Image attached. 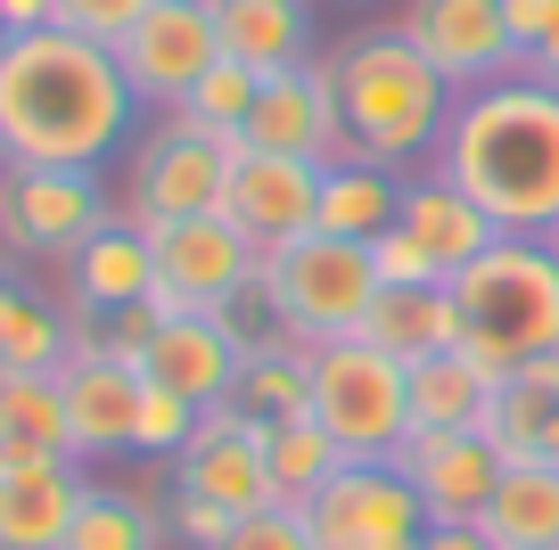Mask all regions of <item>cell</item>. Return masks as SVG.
I'll return each mask as SVG.
<instances>
[{
  "label": "cell",
  "instance_id": "35",
  "mask_svg": "<svg viewBox=\"0 0 559 550\" xmlns=\"http://www.w3.org/2000/svg\"><path fill=\"white\" fill-rule=\"evenodd\" d=\"M230 526H239V517H230L223 501H206V493H174V485H165V534H174L181 550H223V542H230Z\"/></svg>",
  "mask_w": 559,
  "mask_h": 550
},
{
  "label": "cell",
  "instance_id": "45",
  "mask_svg": "<svg viewBox=\"0 0 559 550\" xmlns=\"http://www.w3.org/2000/svg\"><path fill=\"white\" fill-rule=\"evenodd\" d=\"M0 50H9V25H0Z\"/></svg>",
  "mask_w": 559,
  "mask_h": 550
},
{
  "label": "cell",
  "instance_id": "37",
  "mask_svg": "<svg viewBox=\"0 0 559 550\" xmlns=\"http://www.w3.org/2000/svg\"><path fill=\"white\" fill-rule=\"evenodd\" d=\"M148 9H157V0H58V25H67V34H83V41H107V50H116V41L132 34Z\"/></svg>",
  "mask_w": 559,
  "mask_h": 550
},
{
  "label": "cell",
  "instance_id": "15",
  "mask_svg": "<svg viewBox=\"0 0 559 550\" xmlns=\"http://www.w3.org/2000/svg\"><path fill=\"white\" fill-rule=\"evenodd\" d=\"M174 493H206V501H223L230 517H255V510H272V468H263V419H247L239 403H223V411H206L198 419V435L181 444V461H174Z\"/></svg>",
  "mask_w": 559,
  "mask_h": 550
},
{
  "label": "cell",
  "instance_id": "2",
  "mask_svg": "<svg viewBox=\"0 0 559 550\" xmlns=\"http://www.w3.org/2000/svg\"><path fill=\"white\" fill-rule=\"evenodd\" d=\"M437 172L469 206H486L493 230L543 239L559 223V91L535 74L461 91L453 123L437 140Z\"/></svg>",
  "mask_w": 559,
  "mask_h": 550
},
{
  "label": "cell",
  "instance_id": "22",
  "mask_svg": "<svg viewBox=\"0 0 559 550\" xmlns=\"http://www.w3.org/2000/svg\"><path fill=\"white\" fill-rule=\"evenodd\" d=\"M41 461H74L67 370H0V477Z\"/></svg>",
  "mask_w": 559,
  "mask_h": 550
},
{
  "label": "cell",
  "instance_id": "47",
  "mask_svg": "<svg viewBox=\"0 0 559 550\" xmlns=\"http://www.w3.org/2000/svg\"><path fill=\"white\" fill-rule=\"evenodd\" d=\"M412 550H419V542H412Z\"/></svg>",
  "mask_w": 559,
  "mask_h": 550
},
{
  "label": "cell",
  "instance_id": "23",
  "mask_svg": "<svg viewBox=\"0 0 559 550\" xmlns=\"http://www.w3.org/2000/svg\"><path fill=\"white\" fill-rule=\"evenodd\" d=\"M214 17H223V58L255 67L263 83L313 67V0H214Z\"/></svg>",
  "mask_w": 559,
  "mask_h": 550
},
{
  "label": "cell",
  "instance_id": "8",
  "mask_svg": "<svg viewBox=\"0 0 559 550\" xmlns=\"http://www.w3.org/2000/svg\"><path fill=\"white\" fill-rule=\"evenodd\" d=\"M99 223H116L99 172L0 165V255H9V263H67Z\"/></svg>",
  "mask_w": 559,
  "mask_h": 550
},
{
  "label": "cell",
  "instance_id": "33",
  "mask_svg": "<svg viewBox=\"0 0 559 550\" xmlns=\"http://www.w3.org/2000/svg\"><path fill=\"white\" fill-rule=\"evenodd\" d=\"M255 91H263V74L255 67H239V58H214L206 74H198V91L174 107L181 123H198V132H214V140H239L247 132V116H255Z\"/></svg>",
  "mask_w": 559,
  "mask_h": 550
},
{
  "label": "cell",
  "instance_id": "5",
  "mask_svg": "<svg viewBox=\"0 0 559 550\" xmlns=\"http://www.w3.org/2000/svg\"><path fill=\"white\" fill-rule=\"evenodd\" d=\"M255 304L272 312V328L305 354L337 337H362L370 304H379V263L370 239H330V230H305V239L272 247L255 263Z\"/></svg>",
  "mask_w": 559,
  "mask_h": 550
},
{
  "label": "cell",
  "instance_id": "24",
  "mask_svg": "<svg viewBox=\"0 0 559 550\" xmlns=\"http://www.w3.org/2000/svg\"><path fill=\"white\" fill-rule=\"evenodd\" d=\"M362 345L395 354L403 370L428 361V354H453V345H461L453 279H444V288H379V304H370V321H362Z\"/></svg>",
  "mask_w": 559,
  "mask_h": 550
},
{
  "label": "cell",
  "instance_id": "18",
  "mask_svg": "<svg viewBox=\"0 0 559 550\" xmlns=\"http://www.w3.org/2000/svg\"><path fill=\"white\" fill-rule=\"evenodd\" d=\"M140 370L116 354H74L67 361V428L74 461H132V419H140Z\"/></svg>",
  "mask_w": 559,
  "mask_h": 550
},
{
  "label": "cell",
  "instance_id": "4",
  "mask_svg": "<svg viewBox=\"0 0 559 550\" xmlns=\"http://www.w3.org/2000/svg\"><path fill=\"white\" fill-rule=\"evenodd\" d=\"M453 304H461V345L486 361L493 379L543 361L559 345V255H551V239H510L502 230L453 279Z\"/></svg>",
  "mask_w": 559,
  "mask_h": 550
},
{
  "label": "cell",
  "instance_id": "16",
  "mask_svg": "<svg viewBox=\"0 0 559 550\" xmlns=\"http://www.w3.org/2000/svg\"><path fill=\"white\" fill-rule=\"evenodd\" d=\"M223 214L255 239V255L305 239L321 214V165L313 156H272V148H239L223 181Z\"/></svg>",
  "mask_w": 559,
  "mask_h": 550
},
{
  "label": "cell",
  "instance_id": "1",
  "mask_svg": "<svg viewBox=\"0 0 559 550\" xmlns=\"http://www.w3.org/2000/svg\"><path fill=\"white\" fill-rule=\"evenodd\" d=\"M140 132V91L123 58L67 25L9 34L0 50V165H74L99 172Z\"/></svg>",
  "mask_w": 559,
  "mask_h": 550
},
{
  "label": "cell",
  "instance_id": "3",
  "mask_svg": "<svg viewBox=\"0 0 559 550\" xmlns=\"http://www.w3.org/2000/svg\"><path fill=\"white\" fill-rule=\"evenodd\" d=\"M330 74H337V116H346V156H379V165H395V172L437 165V140H444V123H453L461 91L444 83L395 25L337 41Z\"/></svg>",
  "mask_w": 559,
  "mask_h": 550
},
{
  "label": "cell",
  "instance_id": "27",
  "mask_svg": "<svg viewBox=\"0 0 559 550\" xmlns=\"http://www.w3.org/2000/svg\"><path fill=\"white\" fill-rule=\"evenodd\" d=\"M67 361H74L67 304H50L34 279L0 272V370H67Z\"/></svg>",
  "mask_w": 559,
  "mask_h": 550
},
{
  "label": "cell",
  "instance_id": "19",
  "mask_svg": "<svg viewBox=\"0 0 559 550\" xmlns=\"http://www.w3.org/2000/svg\"><path fill=\"white\" fill-rule=\"evenodd\" d=\"M157 296V247L132 214L99 223L83 247L67 255V312H132Z\"/></svg>",
  "mask_w": 559,
  "mask_h": 550
},
{
  "label": "cell",
  "instance_id": "10",
  "mask_svg": "<svg viewBox=\"0 0 559 550\" xmlns=\"http://www.w3.org/2000/svg\"><path fill=\"white\" fill-rule=\"evenodd\" d=\"M305 510V542L313 550H412L428 534V510H419L412 477L395 461H346Z\"/></svg>",
  "mask_w": 559,
  "mask_h": 550
},
{
  "label": "cell",
  "instance_id": "32",
  "mask_svg": "<svg viewBox=\"0 0 559 550\" xmlns=\"http://www.w3.org/2000/svg\"><path fill=\"white\" fill-rule=\"evenodd\" d=\"M263 468H272L280 501H313L321 485L346 468V452H337L313 419H272V428H263Z\"/></svg>",
  "mask_w": 559,
  "mask_h": 550
},
{
  "label": "cell",
  "instance_id": "29",
  "mask_svg": "<svg viewBox=\"0 0 559 550\" xmlns=\"http://www.w3.org/2000/svg\"><path fill=\"white\" fill-rule=\"evenodd\" d=\"M551 419H559V379L543 370V361H526V370H502V379H493L486 435L502 444V461H543Z\"/></svg>",
  "mask_w": 559,
  "mask_h": 550
},
{
  "label": "cell",
  "instance_id": "46",
  "mask_svg": "<svg viewBox=\"0 0 559 550\" xmlns=\"http://www.w3.org/2000/svg\"><path fill=\"white\" fill-rule=\"evenodd\" d=\"M346 9H370V0H346Z\"/></svg>",
  "mask_w": 559,
  "mask_h": 550
},
{
  "label": "cell",
  "instance_id": "30",
  "mask_svg": "<svg viewBox=\"0 0 559 550\" xmlns=\"http://www.w3.org/2000/svg\"><path fill=\"white\" fill-rule=\"evenodd\" d=\"M305 395H313V354H305V345H288L280 328L247 345L239 395H230L247 419H263V428H272V419H305Z\"/></svg>",
  "mask_w": 559,
  "mask_h": 550
},
{
  "label": "cell",
  "instance_id": "7",
  "mask_svg": "<svg viewBox=\"0 0 559 550\" xmlns=\"http://www.w3.org/2000/svg\"><path fill=\"white\" fill-rule=\"evenodd\" d=\"M230 156L239 140H214L198 123L165 116L132 140V165H123V214L140 230L157 223H190V214H223V181H230Z\"/></svg>",
  "mask_w": 559,
  "mask_h": 550
},
{
  "label": "cell",
  "instance_id": "34",
  "mask_svg": "<svg viewBox=\"0 0 559 550\" xmlns=\"http://www.w3.org/2000/svg\"><path fill=\"white\" fill-rule=\"evenodd\" d=\"M198 403L190 395H174V386H140V419H132V461H165L174 468L181 461V444L198 435Z\"/></svg>",
  "mask_w": 559,
  "mask_h": 550
},
{
  "label": "cell",
  "instance_id": "38",
  "mask_svg": "<svg viewBox=\"0 0 559 550\" xmlns=\"http://www.w3.org/2000/svg\"><path fill=\"white\" fill-rule=\"evenodd\" d=\"M223 550H313V542H305V510H297V501H272V510L239 517Z\"/></svg>",
  "mask_w": 559,
  "mask_h": 550
},
{
  "label": "cell",
  "instance_id": "12",
  "mask_svg": "<svg viewBox=\"0 0 559 550\" xmlns=\"http://www.w3.org/2000/svg\"><path fill=\"white\" fill-rule=\"evenodd\" d=\"M395 34L412 41L453 91H486L519 74V41L502 25V0H403Z\"/></svg>",
  "mask_w": 559,
  "mask_h": 550
},
{
  "label": "cell",
  "instance_id": "39",
  "mask_svg": "<svg viewBox=\"0 0 559 550\" xmlns=\"http://www.w3.org/2000/svg\"><path fill=\"white\" fill-rule=\"evenodd\" d=\"M502 25H510V41H519V67H526V50H535V41L559 25V0H502Z\"/></svg>",
  "mask_w": 559,
  "mask_h": 550
},
{
  "label": "cell",
  "instance_id": "36",
  "mask_svg": "<svg viewBox=\"0 0 559 550\" xmlns=\"http://www.w3.org/2000/svg\"><path fill=\"white\" fill-rule=\"evenodd\" d=\"M370 263H379V288H444V272L428 263V247L403 223H386L379 239H370Z\"/></svg>",
  "mask_w": 559,
  "mask_h": 550
},
{
  "label": "cell",
  "instance_id": "11",
  "mask_svg": "<svg viewBox=\"0 0 559 550\" xmlns=\"http://www.w3.org/2000/svg\"><path fill=\"white\" fill-rule=\"evenodd\" d=\"M116 58H123V83L140 91V107H165V116H174L198 91V74L223 58V17H214V0H157V9L116 41Z\"/></svg>",
  "mask_w": 559,
  "mask_h": 550
},
{
  "label": "cell",
  "instance_id": "20",
  "mask_svg": "<svg viewBox=\"0 0 559 550\" xmlns=\"http://www.w3.org/2000/svg\"><path fill=\"white\" fill-rule=\"evenodd\" d=\"M395 223L412 230L419 247H428V263H437L444 279H461L477 255H486L502 230L486 223V206H469V198L444 181L437 165H419V172H403V206H395Z\"/></svg>",
  "mask_w": 559,
  "mask_h": 550
},
{
  "label": "cell",
  "instance_id": "13",
  "mask_svg": "<svg viewBox=\"0 0 559 550\" xmlns=\"http://www.w3.org/2000/svg\"><path fill=\"white\" fill-rule=\"evenodd\" d=\"M247 345L255 337L239 328V312H157V337L140 354V379L190 395L198 411H223V403L239 395Z\"/></svg>",
  "mask_w": 559,
  "mask_h": 550
},
{
  "label": "cell",
  "instance_id": "31",
  "mask_svg": "<svg viewBox=\"0 0 559 550\" xmlns=\"http://www.w3.org/2000/svg\"><path fill=\"white\" fill-rule=\"evenodd\" d=\"M67 550H174V534H165L157 501L123 493V485H91L83 517L67 526Z\"/></svg>",
  "mask_w": 559,
  "mask_h": 550
},
{
  "label": "cell",
  "instance_id": "28",
  "mask_svg": "<svg viewBox=\"0 0 559 550\" xmlns=\"http://www.w3.org/2000/svg\"><path fill=\"white\" fill-rule=\"evenodd\" d=\"M486 411H493V370L469 345L412 361V435L419 428H486Z\"/></svg>",
  "mask_w": 559,
  "mask_h": 550
},
{
  "label": "cell",
  "instance_id": "43",
  "mask_svg": "<svg viewBox=\"0 0 559 550\" xmlns=\"http://www.w3.org/2000/svg\"><path fill=\"white\" fill-rule=\"evenodd\" d=\"M543 370H551V379H559V345H551V354H543Z\"/></svg>",
  "mask_w": 559,
  "mask_h": 550
},
{
  "label": "cell",
  "instance_id": "42",
  "mask_svg": "<svg viewBox=\"0 0 559 550\" xmlns=\"http://www.w3.org/2000/svg\"><path fill=\"white\" fill-rule=\"evenodd\" d=\"M519 74H535V83H551V91H559V25L535 41V50H526V67H519Z\"/></svg>",
  "mask_w": 559,
  "mask_h": 550
},
{
  "label": "cell",
  "instance_id": "25",
  "mask_svg": "<svg viewBox=\"0 0 559 550\" xmlns=\"http://www.w3.org/2000/svg\"><path fill=\"white\" fill-rule=\"evenodd\" d=\"M395 206H403L395 165H379V156H330V165H321L313 230H330V239H379V230L395 223Z\"/></svg>",
  "mask_w": 559,
  "mask_h": 550
},
{
  "label": "cell",
  "instance_id": "21",
  "mask_svg": "<svg viewBox=\"0 0 559 550\" xmlns=\"http://www.w3.org/2000/svg\"><path fill=\"white\" fill-rule=\"evenodd\" d=\"M91 477L83 461H41L0 477V550H67V526L83 517Z\"/></svg>",
  "mask_w": 559,
  "mask_h": 550
},
{
  "label": "cell",
  "instance_id": "14",
  "mask_svg": "<svg viewBox=\"0 0 559 550\" xmlns=\"http://www.w3.org/2000/svg\"><path fill=\"white\" fill-rule=\"evenodd\" d=\"M395 468L412 477L428 526H477L510 461H502V444H493L486 428H419L412 444L395 452Z\"/></svg>",
  "mask_w": 559,
  "mask_h": 550
},
{
  "label": "cell",
  "instance_id": "17",
  "mask_svg": "<svg viewBox=\"0 0 559 550\" xmlns=\"http://www.w3.org/2000/svg\"><path fill=\"white\" fill-rule=\"evenodd\" d=\"M239 148L313 156V165L346 156V116H337V74H330V58H313V67H297V74H272V83L255 91V116H247Z\"/></svg>",
  "mask_w": 559,
  "mask_h": 550
},
{
  "label": "cell",
  "instance_id": "44",
  "mask_svg": "<svg viewBox=\"0 0 559 550\" xmlns=\"http://www.w3.org/2000/svg\"><path fill=\"white\" fill-rule=\"evenodd\" d=\"M543 239H551V255H559V223H551V230H543Z\"/></svg>",
  "mask_w": 559,
  "mask_h": 550
},
{
  "label": "cell",
  "instance_id": "9",
  "mask_svg": "<svg viewBox=\"0 0 559 550\" xmlns=\"http://www.w3.org/2000/svg\"><path fill=\"white\" fill-rule=\"evenodd\" d=\"M157 312H239L255 296V239L230 214H190V223H157Z\"/></svg>",
  "mask_w": 559,
  "mask_h": 550
},
{
  "label": "cell",
  "instance_id": "26",
  "mask_svg": "<svg viewBox=\"0 0 559 550\" xmlns=\"http://www.w3.org/2000/svg\"><path fill=\"white\" fill-rule=\"evenodd\" d=\"M493 550H559V468L551 461H510L477 517Z\"/></svg>",
  "mask_w": 559,
  "mask_h": 550
},
{
  "label": "cell",
  "instance_id": "40",
  "mask_svg": "<svg viewBox=\"0 0 559 550\" xmlns=\"http://www.w3.org/2000/svg\"><path fill=\"white\" fill-rule=\"evenodd\" d=\"M0 25L9 34H41V25H58V0H0Z\"/></svg>",
  "mask_w": 559,
  "mask_h": 550
},
{
  "label": "cell",
  "instance_id": "6",
  "mask_svg": "<svg viewBox=\"0 0 559 550\" xmlns=\"http://www.w3.org/2000/svg\"><path fill=\"white\" fill-rule=\"evenodd\" d=\"M305 419L330 435L346 461H395L412 444V370L362 337H337L313 354V395Z\"/></svg>",
  "mask_w": 559,
  "mask_h": 550
},
{
  "label": "cell",
  "instance_id": "41",
  "mask_svg": "<svg viewBox=\"0 0 559 550\" xmlns=\"http://www.w3.org/2000/svg\"><path fill=\"white\" fill-rule=\"evenodd\" d=\"M419 550H493V542L477 526H428V534H419Z\"/></svg>",
  "mask_w": 559,
  "mask_h": 550
}]
</instances>
